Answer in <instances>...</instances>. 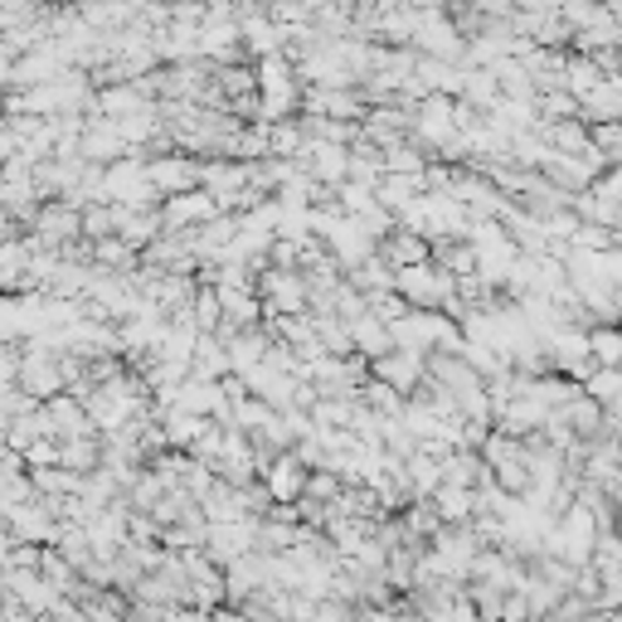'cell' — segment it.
<instances>
[{"mask_svg": "<svg viewBox=\"0 0 622 622\" xmlns=\"http://www.w3.org/2000/svg\"><path fill=\"white\" fill-rule=\"evenodd\" d=\"M588 350H593L608 370H622V336L618 331H593L588 336Z\"/></svg>", "mask_w": 622, "mask_h": 622, "instance_id": "1", "label": "cell"}, {"mask_svg": "<svg viewBox=\"0 0 622 622\" xmlns=\"http://www.w3.org/2000/svg\"><path fill=\"white\" fill-rule=\"evenodd\" d=\"M608 622H622V608H613V613H608Z\"/></svg>", "mask_w": 622, "mask_h": 622, "instance_id": "2", "label": "cell"}]
</instances>
